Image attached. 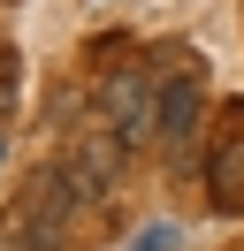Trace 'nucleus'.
<instances>
[{"label": "nucleus", "mask_w": 244, "mask_h": 251, "mask_svg": "<svg viewBox=\"0 0 244 251\" xmlns=\"http://www.w3.org/2000/svg\"><path fill=\"white\" fill-rule=\"evenodd\" d=\"M206 198L221 213L244 205V107H229L214 122V145H206Z\"/></svg>", "instance_id": "4"}, {"label": "nucleus", "mask_w": 244, "mask_h": 251, "mask_svg": "<svg viewBox=\"0 0 244 251\" xmlns=\"http://www.w3.org/2000/svg\"><path fill=\"white\" fill-rule=\"evenodd\" d=\"M0 152H8V137H0Z\"/></svg>", "instance_id": "9"}, {"label": "nucleus", "mask_w": 244, "mask_h": 251, "mask_svg": "<svg viewBox=\"0 0 244 251\" xmlns=\"http://www.w3.org/2000/svg\"><path fill=\"white\" fill-rule=\"evenodd\" d=\"M99 114H107V137H115L122 152L145 145V137H160V84L137 76V69H122V76L99 84Z\"/></svg>", "instance_id": "2"}, {"label": "nucleus", "mask_w": 244, "mask_h": 251, "mask_svg": "<svg viewBox=\"0 0 244 251\" xmlns=\"http://www.w3.org/2000/svg\"><path fill=\"white\" fill-rule=\"evenodd\" d=\"M168 244H176V236H168V228H145V236H137L130 251H168Z\"/></svg>", "instance_id": "6"}, {"label": "nucleus", "mask_w": 244, "mask_h": 251, "mask_svg": "<svg viewBox=\"0 0 244 251\" xmlns=\"http://www.w3.org/2000/svg\"><path fill=\"white\" fill-rule=\"evenodd\" d=\"M0 69H15V53H8V46H0Z\"/></svg>", "instance_id": "8"}, {"label": "nucleus", "mask_w": 244, "mask_h": 251, "mask_svg": "<svg viewBox=\"0 0 244 251\" xmlns=\"http://www.w3.org/2000/svg\"><path fill=\"white\" fill-rule=\"evenodd\" d=\"M191 122H198V84H160V137L168 145H183V137H191Z\"/></svg>", "instance_id": "5"}, {"label": "nucleus", "mask_w": 244, "mask_h": 251, "mask_svg": "<svg viewBox=\"0 0 244 251\" xmlns=\"http://www.w3.org/2000/svg\"><path fill=\"white\" fill-rule=\"evenodd\" d=\"M8 107H15V69H0V122H8Z\"/></svg>", "instance_id": "7"}, {"label": "nucleus", "mask_w": 244, "mask_h": 251, "mask_svg": "<svg viewBox=\"0 0 244 251\" xmlns=\"http://www.w3.org/2000/svg\"><path fill=\"white\" fill-rule=\"evenodd\" d=\"M69 190H61L54 168H38L23 190H15L8 221H0V251H61V236H69Z\"/></svg>", "instance_id": "1"}, {"label": "nucleus", "mask_w": 244, "mask_h": 251, "mask_svg": "<svg viewBox=\"0 0 244 251\" xmlns=\"http://www.w3.org/2000/svg\"><path fill=\"white\" fill-rule=\"evenodd\" d=\"M122 145L107 137V129H92V137H76V145H61V160H54V175H61V190H69V205H99L107 190H115V175H122Z\"/></svg>", "instance_id": "3"}]
</instances>
